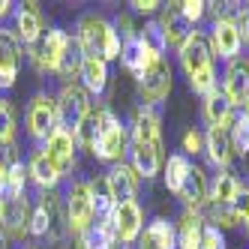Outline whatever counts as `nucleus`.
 Instances as JSON below:
<instances>
[{"label": "nucleus", "instance_id": "f257e3e1", "mask_svg": "<svg viewBox=\"0 0 249 249\" xmlns=\"http://www.w3.org/2000/svg\"><path fill=\"white\" fill-rule=\"evenodd\" d=\"M75 39L84 51V57H102L105 63L111 60H120V36L114 24L105 18V15H81L78 18V27H75Z\"/></svg>", "mask_w": 249, "mask_h": 249}, {"label": "nucleus", "instance_id": "c03bdc74", "mask_svg": "<svg viewBox=\"0 0 249 249\" xmlns=\"http://www.w3.org/2000/svg\"><path fill=\"white\" fill-rule=\"evenodd\" d=\"M12 9H15V3H9V0H0V27H3L6 18H12Z\"/></svg>", "mask_w": 249, "mask_h": 249}, {"label": "nucleus", "instance_id": "4be33fe9", "mask_svg": "<svg viewBox=\"0 0 249 249\" xmlns=\"http://www.w3.org/2000/svg\"><path fill=\"white\" fill-rule=\"evenodd\" d=\"M207 189H210V180H207L204 168L192 165L189 174H186V180H183L180 195H177V198L183 201V210H198V213H201L204 204H207Z\"/></svg>", "mask_w": 249, "mask_h": 249}, {"label": "nucleus", "instance_id": "7ed1b4c3", "mask_svg": "<svg viewBox=\"0 0 249 249\" xmlns=\"http://www.w3.org/2000/svg\"><path fill=\"white\" fill-rule=\"evenodd\" d=\"M69 42H72V36H69L66 30H60V27H48L36 42L27 45V57H30L33 69H36L39 75H48V72L54 75V69H57L60 57L66 54Z\"/></svg>", "mask_w": 249, "mask_h": 249}, {"label": "nucleus", "instance_id": "5701e85b", "mask_svg": "<svg viewBox=\"0 0 249 249\" xmlns=\"http://www.w3.org/2000/svg\"><path fill=\"white\" fill-rule=\"evenodd\" d=\"M105 177H108V186H111V192H114V201H117V204H120V201H135L141 177L132 171V165H126V162H114Z\"/></svg>", "mask_w": 249, "mask_h": 249}, {"label": "nucleus", "instance_id": "72a5a7b5", "mask_svg": "<svg viewBox=\"0 0 249 249\" xmlns=\"http://www.w3.org/2000/svg\"><path fill=\"white\" fill-rule=\"evenodd\" d=\"M228 135H231V144H234V156H246L249 153V120L240 111L228 123Z\"/></svg>", "mask_w": 249, "mask_h": 249}, {"label": "nucleus", "instance_id": "dca6fc26", "mask_svg": "<svg viewBox=\"0 0 249 249\" xmlns=\"http://www.w3.org/2000/svg\"><path fill=\"white\" fill-rule=\"evenodd\" d=\"M129 138L135 144H162V117L150 105H141L132 114V126H129Z\"/></svg>", "mask_w": 249, "mask_h": 249}, {"label": "nucleus", "instance_id": "f704fd0d", "mask_svg": "<svg viewBox=\"0 0 249 249\" xmlns=\"http://www.w3.org/2000/svg\"><path fill=\"white\" fill-rule=\"evenodd\" d=\"M216 66H207V69H201V72H195L192 78H189V90L192 93H198L201 99L207 96V93H213L216 90Z\"/></svg>", "mask_w": 249, "mask_h": 249}, {"label": "nucleus", "instance_id": "9b49d317", "mask_svg": "<svg viewBox=\"0 0 249 249\" xmlns=\"http://www.w3.org/2000/svg\"><path fill=\"white\" fill-rule=\"evenodd\" d=\"M177 60H180L186 78H192L195 72L213 66V51H210V42H207V33L204 30H192V36L177 48Z\"/></svg>", "mask_w": 249, "mask_h": 249}, {"label": "nucleus", "instance_id": "9d476101", "mask_svg": "<svg viewBox=\"0 0 249 249\" xmlns=\"http://www.w3.org/2000/svg\"><path fill=\"white\" fill-rule=\"evenodd\" d=\"M24 45L12 36L9 27H0V90H12L21 72Z\"/></svg>", "mask_w": 249, "mask_h": 249}, {"label": "nucleus", "instance_id": "e433bc0d", "mask_svg": "<svg viewBox=\"0 0 249 249\" xmlns=\"http://www.w3.org/2000/svg\"><path fill=\"white\" fill-rule=\"evenodd\" d=\"M177 9H180V15H183L192 27L207 15V3H204V0H183V3H177Z\"/></svg>", "mask_w": 249, "mask_h": 249}, {"label": "nucleus", "instance_id": "0eeeda50", "mask_svg": "<svg viewBox=\"0 0 249 249\" xmlns=\"http://www.w3.org/2000/svg\"><path fill=\"white\" fill-rule=\"evenodd\" d=\"M24 126L30 132V138L36 141V147L57 129V99L51 93H36L27 102L24 111Z\"/></svg>", "mask_w": 249, "mask_h": 249}, {"label": "nucleus", "instance_id": "39448f33", "mask_svg": "<svg viewBox=\"0 0 249 249\" xmlns=\"http://www.w3.org/2000/svg\"><path fill=\"white\" fill-rule=\"evenodd\" d=\"M63 210H66V228L69 234L78 237L81 231H87L96 222V210H93V198H90V186L87 180H72L63 195Z\"/></svg>", "mask_w": 249, "mask_h": 249}, {"label": "nucleus", "instance_id": "a18cd8bd", "mask_svg": "<svg viewBox=\"0 0 249 249\" xmlns=\"http://www.w3.org/2000/svg\"><path fill=\"white\" fill-rule=\"evenodd\" d=\"M237 111H240V114H243V117H246V120H249V96H246V102H243V105H240V108H237Z\"/></svg>", "mask_w": 249, "mask_h": 249}, {"label": "nucleus", "instance_id": "09e8293b", "mask_svg": "<svg viewBox=\"0 0 249 249\" xmlns=\"http://www.w3.org/2000/svg\"><path fill=\"white\" fill-rule=\"evenodd\" d=\"M243 225H246V234H249V219H246V222H243Z\"/></svg>", "mask_w": 249, "mask_h": 249}, {"label": "nucleus", "instance_id": "49530a36", "mask_svg": "<svg viewBox=\"0 0 249 249\" xmlns=\"http://www.w3.org/2000/svg\"><path fill=\"white\" fill-rule=\"evenodd\" d=\"M9 243H12V240L3 234V231H0V249H9Z\"/></svg>", "mask_w": 249, "mask_h": 249}, {"label": "nucleus", "instance_id": "bb28decb", "mask_svg": "<svg viewBox=\"0 0 249 249\" xmlns=\"http://www.w3.org/2000/svg\"><path fill=\"white\" fill-rule=\"evenodd\" d=\"M81 87L90 96H99L105 93V87H108V63H105L102 57H84L81 63V75H78Z\"/></svg>", "mask_w": 249, "mask_h": 249}, {"label": "nucleus", "instance_id": "ea45409f", "mask_svg": "<svg viewBox=\"0 0 249 249\" xmlns=\"http://www.w3.org/2000/svg\"><path fill=\"white\" fill-rule=\"evenodd\" d=\"M30 237H48V216L39 204L33 207V216H30Z\"/></svg>", "mask_w": 249, "mask_h": 249}, {"label": "nucleus", "instance_id": "f03ea898", "mask_svg": "<svg viewBox=\"0 0 249 249\" xmlns=\"http://www.w3.org/2000/svg\"><path fill=\"white\" fill-rule=\"evenodd\" d=\"M129 150V129L120 123V117L111 111V108H105L102 111V129H99V138H96V144H93V156L99 159V162H123V153Z\"/></svg>", "mask_w": 249, "mask_h": 249}, {"label": "nucleus", "instance_id": "2eb2a0df", "mask_svg": "<svg viewBox=\"0 0 249 249\" xmlns=\"http://www.w3.org/2000/svg\"><path fill=\"white\" fill-rule=\"evenodd\" d=\"M219 90L225 93V99L234 105V108H240L249 96V60H243V57L228 60L222 81H219Z\"/></svg>", "mask_w": 249, "mask_h": 249}, {"label": "nucleus", "instance_id": "20e7f679", "mask_svg": "<svg viewBox=\"0 0 249 249\" xmlns=\"http://www.w3.org/2000/svg\"><path fill=\"white\" fill-rule=\"evenodd\" d=\"M33 204L27 192H3L0 195V231L9 240H24L30 234Z\"/></svg>", "mask_w": 249, "mask_h": 249}, {"label": "nucleus", "instance_id": "c756f323", "mask_svg": "<svg viewBox=\"0 0 249 249\" xmlns=\"http://www.w3.org/2000/svg\"><path fill=\"white\" fill-rule=\"evenodd\" d=\"M81 63H84V51H81L78 39L72 36V42H69V48H66V54L60 57V63H57V69H54V75H57L63 84H75V78L81 75Z\"/></svg>", "mask_w": 249, "mask_h": 249}, {"label": "nucleus", "instance_id": "393cba45", "mask_svg": "<svg viewBox=\"0 0 249 249\" xmlns=\"http://www.w3.org/2000/svg\"><path fill=\"white\" fill-rule=\"evenodd\" d=\"M201 111H204L207 126H228V123L234 120V114H237V108L225 99V93L219 90V87L201 99Z\"/></svg>", "mask_w": 249, "mask_h": 249}, {"label": "nucleus", "instance_id": "79ce46f5", "mask_svg": "<svg viewBox=\"0 0 249 249\" xmlns=\"http://www.w3.org/2000/svg\"><path fill=\"white\" fill-rule=\"evenodd\" d=\"M237 30H240V42L249 48V3L243 6V12H240V18H237Z\"/></svg>", "mask_w": 249, "mask_h": 249}, {"label": "nucleus", "instance_id": "f8f14e48", "mask_svg": "<svg viewBox=\"0 0 249 249\" xmlns=\"http://www.w3.org/2000/svg\"><path fill=\"white\" fill-rule=\"evenodd\" d=\"M12 36L18 39L21 45H33L42 33H45V24H42V12H39V6L36 3H15V9H12Z\"/></svg>", "mask_w": 249, "mask_h": 249}, {"label": "nucleus", "instance_id": "58836bf2", "mask_svg": "<svg viewBox=\"0 0 249 249\" xmlns=\"http://www.w3.org/2000/svg\"><path fill=\"white\" fill-rule=\"evenodd\" d=\"M198 153H204V135L198 129H189L183 135V156L189 159V156H198Z\"/></svg>", "mask_w": 249, "mask_h": 249}, {"label": "nucleus", "instance_id": "4c0bfd02", "mask_svg": "<svg viewBox=\"0 0 249 249\" xmlns=\"http://www.w3.org/2000/svg\"><path fill=\"white\" fill-rule=\"evenodd\" d=\"M201 249H228L225 243V231H219L216 225H204V234H201Z\"/></svg>", "mask_w": 249, "mask_h": 249}, {"label": "nucleus", "instance_id": "423d86ee", "mask_svg": "<svg viewBox=\"0 0 249 249\" xmlns=\"http://www.w3.org/2000/svg\"><path fill=\"white\" fill-rule=\"evenodd\" d=\"M54 99H57V126L75 135V129L81 126V120L90 114V108H93L90 93L75 81V84H63Z\"/></svg>", "mask_w": 249, "mask_h": 249}, {"label": "nucleus", "instance_id": "1a4fd4ad", "mask_svg": "<svg viewBox=\"0 0 249 249\" xmlns=\"http://www.w3.org/2000/svg\"><path fill=\"white\" fill-rule=\"evenodd\" d=\"M171 63L165 60V57H159L144 75H138L135 81H138V96H141V102L144 105H159L162 99H168V93H171Z\"/></svg>", "mask_w": 249, "mask_h": 249}, {"label": "nucleus", "instance_id": "a211bd4d", "mask_svg": "<svg viewBox=\"0 0 249 249\" xmlns=\"http://www.w3.org/2000/svg\"><path fill=\"white\" fill-rule=\"evenodd\" d=\"M27 180L36 186V189L48 192V189H57V183L63 180V174H60V168L42 153V147H36V150L30 153V159H27Z\"/></svg>", "mask_w": 249, "mask_h": 249}, {"label": "nucleus", "instance_id": "f3484780", "mask_svg": "<svg viewBox=\"0 0 249 249\" xmlns=\"http://www.w3.org/2000/svg\"><path fill=\"white\" fill-rule=\"evenodd\" d=\"M129 165L132 171L141 177V180H150V177H156L159 171H162V144H135V141H129Z\"/></svg>", "mask_w": 249, "mask_h": 249}, {"label": "nucleus", "instance_id": "c85d7f7f", "mask_svg": "<svg viewBox=\"0 0 249 249\" xmlns=\"http://www.w3.org/2000/svg\"><path fill=\"white\" fill-rule=\"evenodd\" d=\"M189 168H192V162H189L183 153H171L165 162H162V180H165V189H168L171 195H180Z\"/></svg>", "mask_w": 249, "mask_h": 249}, {"label": "nucleus", "instance_id": "cd10ccee", "mask_svg": "<svg viewBox=\"0 0 249 249\" xmlns=\"http://www.w3.org/2000/svg\"><path fill=\"white\" fill-rule=\"evenodd\" d=\"M240 180H237V174H231V171H219L216 177L210 180V189H207V204H231L237 198V192H240Z\"/></svg>", "mask_w": 249, "mask_h": 249}, {"label": "nucleus", "instance_id": "aec40b11", "mask_svg": "<svg viewBox=\"0 0 249 249\" xmlns=\"http://www.w3.org/2000/svg\"><path fill=\"white\" fill-rule=\"evenodd\" d=\"M135 249H177V231L174 222L156 216L144 225L141 237L135 240Z\"/></svg>", "mask_w": 249, "mask_h": 249}, {"label": "nucleus", "instance_id": "a878e982", "mask_svg": "<svg viewBox=\"0 0 249 249\" xmlns=\"http://www.w3.org/2000/svg\"><path fill=\"white\" fill-rule=\"evenodd\" d=\"M159 24H162L165 30V39H168V48H180L189 36H192V24L180 15V9H177V3H171L165 12H162V18H159Z\"/></svg>", "mask_w": 249, "mask_h": 249}, {"label": "nucleus", "instance_id": "4468645a", "mask_svg": "<svg viewBox=\"0 0 249 249\" xmlns=\"http://www.w3.org/2000/svg\"><path fill=\"white\" fill-rule=\"evenodd\" d=\"M207 42H210V51L222 60H234L240 54V30H237V21H228V18H216L210 21V33H207Z\"/></svg>", "mask_w": 249, "mask_h": 249}, {"label": "nucleus", "instance_id": "8fccbe9b", "mask_svg": "<svg viewBox=\"0 0 249 249\" xmlns=\"http://www.w3.org/2000/svg\"><path fill=\"white\" fill-rule=\"evenodd\" d=\"M105 249H123V246H105Z\"/></svg>", "mask_w": 249, "mask_h": 249}, {"label": "nucleus", "instance_id": "ddd939ff", "mask_svg": "<svg viewBox=\"0 0 249 249\" xmlns=\"http://www.w3.org/2000/svg\"><path fill=\"white\" fill-rule=\"evenodd\" d=\"M39 147H42V153L51 159V162L60 168V174H63V177L75 168L78 144H75V135H72V132H66V129H60V126H57L54 132H51V135L42 141Z\"/></svg>", "mask_w": 249, "mask_h": 249}, {"label": "nucleus", "instance_id": "b1692460", "mask_svg": "<svg viewBox=\"0 0 249 249\" xmlns=\"http://www.w3.org/2000/svg\"><path fill=\"white\" fill-rule=\"evenodd\" d=\"M204 216L198 210H183L177 219V249H201V234H204Z\"/></svg>", "mask_w": 249, "mask_h": 249}, {"label": "nucleus", "instance_id": "6ab92c4d", "mask_svg": "<svg viewBox=\"0 0 249 249\" xmlns=\"http://www.w3.org/2000/svg\"><path fill=\"white\" fill-rule=\"evenodd\" d=\"M204 153H207V159H210V165L228 171L231 159H234V144H231L228 126H210V129L204 132Z\"/></svg>", "mask_w": 249, "mask_h": 249}, {"label": "nucleus", "instance_id": "de8ad7c7", "mask_svg": "<svg viewBox=\"0 0 249 249\" xmlns=\"http://www.w3.org/2000/svg\"><path fill=\"white\" fill-rule=\"evenodd\" d=\"M240 159H243V168H246V174H249V153H246V156H240Z\"/></svg>", "mask_w": 249, "mask_h": 249}, {"label": "nucleus", "instance_id": "473e14b6", "mask_svg": "<svg viewBox=\"0 0 249 249\" xmlns=\"http://www.w3.org/2000/svg\"><path fill=\"white\" fill-rule=\"evenodd\" d=\"M138 39L144 42L156 57H165L168 39H165V30H162V24H159V18H150V21H144V27H138Z\"/></svg>", "mask_w": 249, "mask_h": 249}, {"label": "nucleus", "instance_id": "2f4dec72", "mask_svg": "<svg viewBox=\"0 0 249 249\" xmlns=\"http://www.w3.org/2000/svg\"><path fill=\"white\" fill-rule=\"evenodd\" d=\"M102 111H105V105H96V108H90V114H87V117L81 120V126L75 129V144L84 147L87 153L93 150L96 138H99V129H102Z\"/></svg>", "mask_w": 249, "mask_h": 249}, {"label": "nucleus", "instance_id": "c9c22d12", "mask_svg": "<svg viewBox=\"0 0 249 249\" xmlns=\"http://www.w3.org/2000/svg\"><path fill=\"white\" fill-rule=\"evenodd\" d=\"M0 141H15V111L12 102L0 96Z\"/></svg>", "mask_w": 249, "mask_h": 249}, {"label": "nucleus", "instance_id": "6e6552de", "mask_svg": "<svg viewBox=\"0 0 249 249\" xmlns=\"http://www.w3.org/2000/svg\"><path fill=\"white\" fill-rule=\"evenodd\" d=\"M108 222L114 231V240L120 246H135V240L144 231V210H141L138 201H120V204H114Z\"/></svg>", "mask_w": 249, "mask_h": 249}, {"label": "nucleus", "instance_id": "7c9ffc66", "mask_svg": "<svg viewBox=\"0 0 249 249\" xmlns=\"http://www.w3.org/2000/svg\"><path fill=\"white\" fill-rule=\"evenodd\" d=\"M87 186H90V198H93V210H96V219H105V216H111V210H114V192L108 186V177L99 174L93 177V180H87Z\"/></svg>", "mask_w": 249, "mask_h": 249}, {"label": "nucleus", "instance_id": "37998d69", "mask_svg": "<svg viewBox=\"0 0 249 249\" xmlns=\"http://www.w3.org/2000/svg\"><path fill=\"white\" fill-rule=\"evenodd\" d=\"M129 6H132V12H141V15H144V12H156L162 3H156V0H132Z\"/></svg>", "mask_w": 249, "mask_h": 249}, {"label": "nucleus", "instance_id": "a19ab883", "mask_svg": "<svg viewBox=\"0 0 249 249\" xmlns=\"http://www.w3.org/2000/svg\"><path fill=\"white\" fill-rule=\"evenodd\" d=\"M231 210H234V216H237V222H246V219H249V186H246V183L240 186V192H237V198L231 201Z\"/></svg>", "mask_w": 249, "mask_h": 249}, {"label": "nucleus", "instance_id": "412c9836", "mask_svg": "<svg viewBox=\"0 0 249 249\" xmlns=\"http://www.w3.org/2000/svg\"><path fill=\"white\" fill-rule=\"evenodd\" d=\"M156 60H159V57H156L138 36H132V39H126V42L120 45V63H123V69H126L129 75H135V78L144 75Z\"/></svg>", "mask_w": 249, "mask_h": 249}]
</instances>
